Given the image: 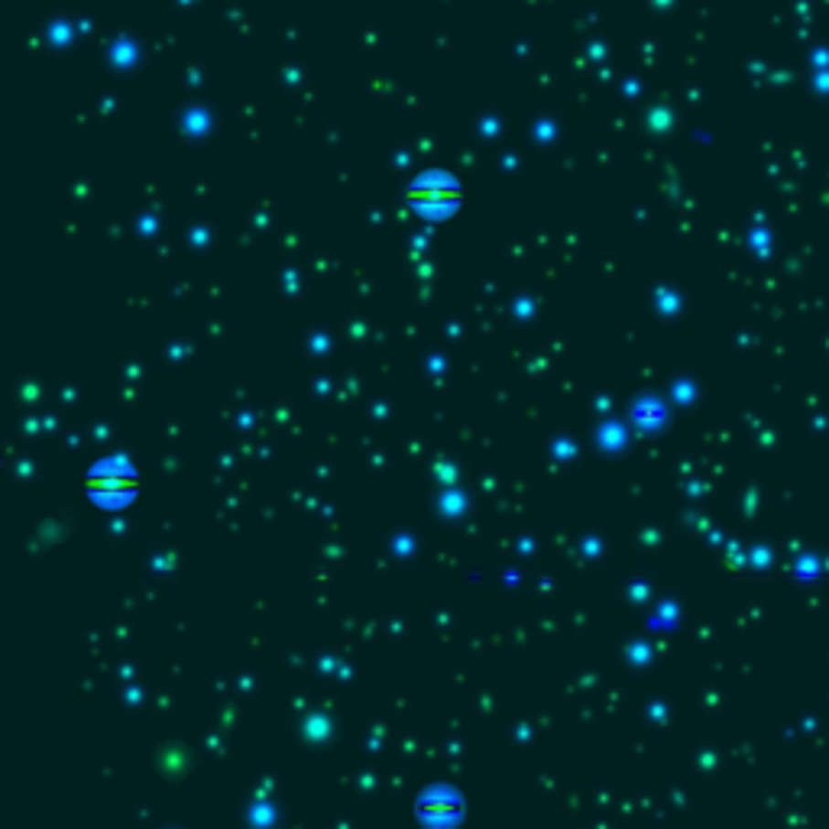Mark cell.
<instances>
[{"label": "cell", "mask_w": 829, "mask_h": 829, "mask_svg": "<svg viewBox=\"0 0 829 829\" xmlns=\"http://www.w3.org/2000/svg\"><path fill=\"white\" fill-rule=\"evenodd\" d=\"M457 198H461V192H457V185H451V182H425L411 192V201H415L421 211H444V207H454Z\"/></svg>", "instance_id": "6da1fadb"}]
</instances>
